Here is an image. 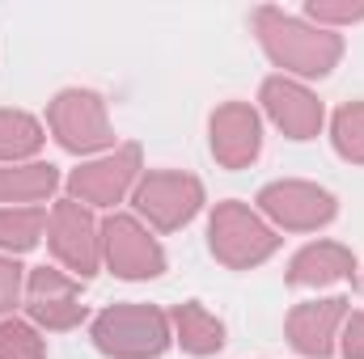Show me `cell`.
I'll return each instance as SVG.
<instances>
[{
  "instance_id": "1",
  "label": "cell",
  "mask_w": 364,
  "mask_h": 359,
  "mask_svg": "<svg viewBox=\"0 0 364 359\" xmlns=\"http://www.w3.org/2000/svg\"><path fill=\"white\" fill-rule=\"evenodd\" d=\"M255 30H259V38H263V47H267V55L275 64L288 68V72H301V77H326L343 55L339 34L314 30V26H305V21H296L279 9H259Z\"/></svg>"
},
{
  "instance_id": "2",
  "label": "cell",
  "mask_w": 364,
  "mask_h": 359,
  "mask_svg": "<svg viewBox=\"0 0 364 359\" xmlns=\"http://www.w3.org/2000/svg\"><path fill=\"white\" fill-rule=\"evenodd\" d=\"M93 343L119 359H153L170 347V317L153 304H114L93 321Z\"/></svg>"
},
{
  "instance_id": "3",
  "label": "cell",
  "mask_w": 364,
  "mask_h": 359,
  "mask_svg": "<svg viewBox=\"0 0 364 359\" xmlns=\"http://www.w3.org/2000/svg\"><path fill=\"white\" fill-rule=\"evenodd\" d=\"M208 241H212V254L233 270L259 267V263H267L275 250H279V237H275L246 203H220L212 211Z\"/></svg>"
},
{
  "instance_id": "4",
  "label": "cell",
  "mask_w": 364,
  "mask_h": 359,
  "mask_svg": "<svg viewBox=\"0 0 364 359\" xmlns=\"http://www.w3.org/2000/svg\"><path fill=\"white\" fill-rule=\"evenodd\" d=\"M47 118H51L55 140H60L68 153H97V148H106V144L114 140V136H110L106 106H102V97L90 93V89H64L51 101Z\"/></svg>"
},
{
  "instance_id": "5",
  "label": "cell",
  "mask_w": 364,
  "mask_h": 359,
  "mask_svg": "<svg viewBox=\"0 0 364 359\" xmlns=\"http://www.w3.org/2000/svg\"><path fill=\"white\" fill-rule=\"evenodd\" d=\"M47 237H51L55 258L68 270H77L81 279H90L93 270H97V258H102V228L93 224V216L77 203V199L55 203V211H51V220H47Z\"/></svg>"
},
{
  "instance_id": "6",
  "label": "cell",
  "mask_w": 364,
  "mask_h": 359,
  "mask_svg": "<svg viewBox=\"0 0 364 359\" xmlns=\"http://www.w3.org/2000/svg\"><path fill=\"white\" fill-rule=\"evenodd\" d=\"M102 254H106V267L119 279H153L166 270L161 245L132 216H110L102 224Z\"/></svg>"
},
{
  "instance_id": "7",
  "label": "cell",
  "mask_w": 364,
  "mask_h": 359,
  "mask_svg": "<svg viewBox=\"0 0 364 359\" xmlns=\"http://www.w3.org/2000/svg\"><path fill=\"white\" fill-rule=\"evenodd\" d=\"M203 203V186L191 174H149L136 186V207L140 216H149V224H157L161 233L182 228Z\"/></svg>"
},
{
  "instance_id": "8",
  "label": "cell",
  "mask_w": 364,
  "mask_h": 359,
  "mask_svg": "<svg viewBox=\"0 0 364 359\" xmlns=\"http://www.w3.org/2000/svg\"><path fill=\"white\" fill-rule=\"evenodd\" d=\"M259 207L279 228H292V233H309V228H322L335 220V194H326L322 186H309V182H272L259 194Z\"/></svg>"
},
{
  "instance_id": "9",
  "label": "cell",
  "mask_w": 364,
  "mask_h": 359,
  "mask_svg": "<svg viewBox=\"0 0 364 359\" xmlns=\"http://www.w3.org/2000/svg\"><path fill=\"white\" fill-rule=\"evenodd\" d=\"M136 174H140V148L127 144V148H119L114 157H102V161L81 165V170L68 178V190H73L77 203L110 207V203H119V199L132 190Z\"/></svg>"
},
{
  "instance_id": "10",
  "label": "cell",
  "mask_w": 364,
  "mask_h": 359,
  "mask_svg": "<svg viewBox=\"0 0 364 359\" xmlns=\"http://www.w3.org/2000/svg\"><path fill=\"white\" fill-rule=\"evenodd\" d=\"M26 309L38 326L47 330H73L81 326L85 317V304H81V292L68 275L51 267H38L30 270V283H26Z\"/></svg>"
},
{
  "instance_id": "11",
  "label": "cell",
  "mask_w": 364,
  "mask_h": 359,
  "mask_svg": "<svg viewBox=\"0 0 364 359\" xmlns=\"http://www.w3.org/2000/svg\"><path fill=\"white\" fill-rule=\"evenodd\" d=\"M263 148L259 114L246 101H229L212 114V153L225 170H246Z\"/></svg>"
},
{
  "instance_id": "12",
  "label": "cell",
  "mask_w": 364,
  "mask_h": 359,
  "mask_svg": "<svg viewBox=\"0 0 364 359\" xmlns=\"http://www.w3.org/2000/svg\"><path fill=\"white\" fill-rule=\"evenodd\" d=\"M348 321V300L343 296H331V300H309V304H296L292 317H288V338L301 355L322 359L331 355L335 347V330Z\"/></svg>"
},
{
  "instance_id": "13",
  "label": "cell",
  "mask_w": 364,
  "mask_h": 359,
  "mask_svg": "<svg viewBox=\"0 0 364 359\" xmlns=\"http://www.w3.org/2000/svg\"><path fill=\"white\" fill-rule=\"evenodd\" d=\"M263 106L288 140H314L318 127H322V101L309 89L284 81V77H272L263 85Z\"/></svg>"
},
{
  "instance_id": "14",
  "label": "cell",
  "mask_w": 364,
  "mask_h": 359,
  "mask_svg": "<svg viewBox=\"0 0 364 359\" xmlns=\"http://www.w3.org/2000/svg\"><path fill=\"white\" fill-rule=\"evenodd\" d=\"M356 270L352 263V250L335 245V241H318V245H305L292 267H288V283L292 287H326V283H339Z\"/></svg>"
},
{
  "instance_id": "15",
  "label": "cell",
  "mask_w": 364,
  "mask_h": 359,
  "mask_svg": "<svg viewBox=\"0 0 364 359\" xmlns=\"http://www.w3.org/2000/svg\"><path fill=\"white\" fill-rule=\"evenodd\" d=\"M174 334H178L182 351H191V355H216L225 347V326L203 304H178L174 309Z\"/></svg>"
},
{
  "instance_id": "16",
  "label": "cell",
  "mask_w": 364,
  "mask_h": 359,
  "mask_svg": "<svg viewBox=\"0 0 364 359\" xmlns=\"http://www.w3.org/2000/svg\"><path fill=\"white\" fill-rule=\"evenodd\" d=\"M60 186L55 165H0V203H38Z\"/></svg>"
},
{
  "instance_id": "17",
  "label": "cell",
  "mask_w": 364,
  "mask_h": 359,
  "mask_svg": "<svg viewBox=\"0 0 364 359\" xmlns=\"http://www.w3.org/2000/svg\"><path fill=\"white\" fill-rule=\"evenodd\" d=\"M43 148V127L21 110H0V161L17 165L21 157H34Z\"/></svg>"
},
{
  "instance_id": "18",
  "label": "cell",
  "mask_w": 364,
  "mask_h": 359,
  "mask_svg": "<svg viewBox=\"0 0 364 359\" xmlns=\"http://www.w3.org/2000/svg\"><path fill=\"white\" fill-rule=\"evenodd\" d=\"M43 207H0V250H34L38 237H43Z\"/></svg>"
},
{
  "instance_id": "19",
  "label": "cell",
  "mask_w": 364,
  "mask_h": 359,
  "mask_svg": "<svg viewBox=\"0 0 364 359\" xmlns=\"http://www.w3.org/2000/svg\"><path fill=\"white\" fill-rule=\"evenodd\" d=\"M331 136H335L339 157L364 165V101H348V106L335 114V131H331Z\"/></svg>"
},
{
  "instance_id": "20",
  "label": "cell",
  "mask_w": 364,
  "mask_h": 359,
  "mask_svg": "<svg viewBox=\"0 0 364 359\" xmlns=\"http://www.w3.org/2000/svg\"><path fill=\"white\" fill-rule=\"evenodd\" d=\"M0 359H43V338L26 321H0Z\"/></svg>"
},
{
  "instance_id": "21",
  "label": "cell",
  "mask_w": 364,
  "mask_h": 359,
  "mask_svg": "<svg viewBox=\"0 0 364 359\" xmlns=\"http://www.w3.org/2000/svg\"><path fill=\"white\" fill-rule=\"evenodd\" d=\"M309 17H314V21H335V26H343V21H360L364 17V0L360 4H348V0H314V4H309Z\"/></svg>"
},
{
  "instance_id": "22",
  "label": "cell",
  "mask_w": 364,
  "mask_h": 359,
  "mask_svg": "<svg viewBox=\"0 0 364 359\" xmlns=\"http://www.w3.org/2000/svg\"><path fill=\"white\" fill-rule=\"evenodd\" d=\"M21 296V267L13 258H0V313H9Z\"/></svg>"
},
{
  "instance_id": "23",
  "label": "cell",
  "mask_w": 364,
  "mask_h": 359,
  "mask_svg": "<svg viewBox=\"0 0 364 359\" xmlns=\"http://www.w3.org/2000/svg\"><path fill=\"white\" fill-rule=\"evenodd\" d=\"M343 355L364 359V313H352V317L343 321Z\"/></svg>"
}]
</instances>
